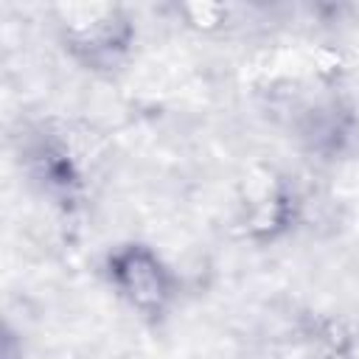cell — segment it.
<instances>
[{"mask_svg":"<svg viewBox=\"0 0 359 359\" xmlns=\"http://www.w3.org/2000/svg\"><path fill=\"white\" fill-rule=\"evenodd\" d=\"M104 278L115 297L146 323H163L180 294L177 272L146 241L112 247L104 258Z\"/></svg>","mask_w":359,"mask_h":359,"instance_id":"6da1fadb","label":"cell"},{"mask_svg":"<svg viewBox=\"0 0 359 359\" xmlns=\"http://www.w3.org/2000/svg\"><path fill=\"white\" fill-rule=\"evenodd\" d=\"M59 39L87 70H115L135 45V22L112 3H73L59 11Z\"/></svg>","mask_w":359,"mask_h":359,"instance_id":"7a4b0ae2","label":"cell"}]
</instances>
